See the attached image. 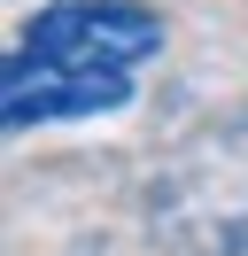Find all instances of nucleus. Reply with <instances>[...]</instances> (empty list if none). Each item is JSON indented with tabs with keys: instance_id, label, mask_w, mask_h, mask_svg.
Wrapping results in <instances>:
<instances>
[{
	"instance_id": "obj_1",
	"label": "nucleus",
	"mask_w": 248,
	"mask_h": 256,
	"mask_svg": "<svg viewBox=\"0 0 248 256\" xmlns=\"http://www.w3.org/2000/svg\"><path fill=\"white\" fill-rule=\"evenodd\" d=\"M16 54L78 62V70H140L163 54V16L148 0H46L24 16Z\"/></svg>"
},
{
	"instance_id": "obj_2",
	"label": "nucleus",
	"mask_w": 248,
	"mask_h": 256,
	"mask_svg": "<svg viewBox=\"0 0 248 256\" xmlns=\"http://www.w3.org/2000/svg\"><path fill=\"white\" fill-rule=\"evenodd\" d=\"M132 101V70H78V62H39L16 54L0 62V124L8 132H39V124H70V116H108Z\"/></svg>"
}]
</instances>
